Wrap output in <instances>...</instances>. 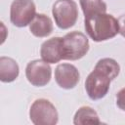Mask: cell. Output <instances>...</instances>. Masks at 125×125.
I'll return each mask as SVG.
<instances>
[{
    "label": "cell",
    "mask_w": 125,
    "mask_h": 125,
    "mask_svg": "<svg viewBox=\"0 0 125 125\" xmlns=\"http://www.w3.org/2000/svg\"><path fill=\"white\" fill-rule=\"evenodd\" d=\"M84 27L89 37L96 42L111 39L119 33L118 20L106 13H97L85 17Z\"/></svg>",
    "instance_id": "6da1fadb"
},
{
    "label": "cell",
    "mask_w": 125,
    "mask_h": 125,
    "mask_svg": "<svg viewBox=\"0 0 125 125\" xmlns=\"http://www.w3.org/2000/svg\"><path fill=\"white\" fill-rule=\"evenodd\" d=\"M89 40L80 31H71L62 37V60L76 61L83 58L89 51Z\"/></svg>",
    "instance_id": "7a4b0ae2"
},
{
    "label": "cell",
    "mask_w": 125,
    "mask_h": 125,
    "mask_svg": "<svg viewBox=\"0 0 125 125\" xmlns=\"http://www.w3.org/2000/svg\"><path fill=\"white\" fill-rule=\"evenodd\" d=\"M55 23L61 29L72 27L78 19L77 4L73 0H57L52 9Z\"/></svg>",
    "instance_id": "3957f363"
},
{
    "label": "cell",
    "mask_w": 125,
    "mask_h": 125,
    "mask_svg": "<svg viewBox=\"0 0 125 125\" xmlns=\"http://www.w3.org/2000/svg\"><path fill=\"white\" fill-rule=\"evenodd\" d=\"M29 118L35 125H55L58 123L59 114L55 105L50 101L38 99L30 106Z\"/></svg>",
    "instance_id": "277c9868"
},
{
    "label": "cell",
    "mask_w": 125,
    "mask_h": 125,
    "mask_svg": "<svg viewBox=\"0 0 125 125\" xmlns=\"http://www.w3.org/2000/svg\"><path fill=\"white\" fill-rule=\"evenodd\" d=\"M111 81L112 79L106 72L95 67L85 81V90L88 97L93 101L103 99L107 94Z\"/></svg>",
    "instance_id": "5b68a950"
},
{
    "label": "cell",
    "mask_w": 125,
    "mask_h": 125,
    "mask_svg": "<svg viewBox=\"0 0 125 125\" xmlns=\"http://www.w3.org/2000/svg\"><path fill=\"white\" fill-rule=\"evenodd\" d=\"M36 15V7L32 0H14L10 8V21L17 27L29 25Z\"/></svg>",
    "instance_id": "8992f818"
},
{
    "label": "cell",
    "mask_w": 125,
    "mask_h": 125,
    "mask_svg": "<svg viewBox=\"0 0 125 125\" xmlns=\"http://www.w3.org/2000/svg\"><path fill=\"white\" fill-rule=\"evenodd\" d=\"M25 76L31 85L43 87L51 80L52 68L49 63L43 60H34L27 63L25 68Z\"/></svg>",
    "instance_id": "52a82bcc"
},
{
    "label": "cell",
    "mask_w": 125,
    "mask_h": 125,
    "mask_svg": "<svg viewBox=\"0 0 125 125\" xmlns=\"http://www.w3.org/2000/svg\"><path fill=\"white\" fill-rule=\"evenodd\" d=\"M55 80L62 89H73L80 80V73L73 64L61 63L55 69Z\"/></svg>",
    "instance_id": "ba28073f"
},
{
    "label": "cell",
    "mask_w": 125,
    "mask_h": 125,
    "mask_svg": "<svg viewBox=\"0 0 125 125\" xmlns=\"http://www.w3.org/2000/svg\"><path fill=\"white\" fill-rule=\"evenodd\" d=\"M40 56L48 63H56L62 61V37H53L43 42L40 48Z\"/></svg>",
    "instance_id": "9c48e42d"
},
{
    "label": "cell",
    "mask_w": 125,
    "mask_h": 125,
    "mask_svg": "<svg viewBox=\"0 0 125 125\" xmlns=\"http://www.w3.org/2000/svg\"><path fill=\"white\" fill-rule=\"evenodd\" d=\"M29 30L35 37H47L53 32V21L44 14H36L29 23Z\"/></svg>",
    "instance_id": "30bf717a"
},
{
    "label": "cell",
    "mask_w": 125,
    "mask_h": 125,
    "mask_svg": "<svg viewBox=\"0 0 125 125\" xmlns=\"http://www.w3.org/2000/svg\"><path fill=\"white\" fill-rule=\"evenodd\" d=\"M20 68L17 62L9 57L0 58V80L4 83L15 81L19 76Z\"/></svg>",
    "instance_id": "8fae6325"
},
{
    "label": "cell",
    "mask_w": 125,
    "mask_h": 125,
    "mask_svg": "<svg viewBox=\"0 0 125 125\" xmlns=\"http://www.w3.org/2000/svg\"><path fill=\"white\" fill-rule=\"evenodd\" d=\"M98 113L90 106H81L74 114L73 124L86 125V124H100Z\"/></svg>",
    "instance_id": "7c38bea8"
},
{
    "label": "cell",
    "mask_w": 125,
    "mask_h": 125,
    "mask_svg": "<svg viewBox=\"0 0 125 125\" xmlns=\"http://www.w3.org/2000/svg\"><path fill=\"white\" fill-rule=\"evenodd\" d=\"M79 3L85 17L106 12V4L104 0H79Z\"/></svg>",
    "instance_id": "4fadbf2b"
},
{
    "label": "cell",
    "mask_w": 125,
    "mask_h": 125,
    "mask_svg": "<svg viewBox=\"0 0 125 125\" xmlns=\"http://www.w3.org/2000/svg\"><path fill=\"white\" fill-rule=\"evenodd\" d=\"M95 67H98V68L104 70V72H106L112 80L115 79L118 76L119 72H120V66H119L118 62L115 60L110 59V58L101 59L96 63Z\"/></svg>",
    "instance_id": "5bb4252c"
},
{
    "label": "cell",
    "mask_w": 125,
    "mask_h": 125,
    "mask_svg": "<svg viewBox=\"0 0 125 125\" xmlns=\"http://www.w3.org/2000/svg\"><path fill=\"white\" fill-rule=\"evenodd\" d=\"M116 104L117 106L125 111V87L119 90L116 95Z\"/></svg>",
    "instance_id": "9a60e30c"
},
{
    "label": "cell",
    "mask_w": 125,
    "mask_h": 125,
    "mask_svg": "<svg viewBox=\"0 0 125 125\" xmlns=\"http://www.w3.org/2000/svg\"><path fill=\"white\" fill-rule=\"evenodd\" d=\"M118 21H119V33L123 37H125V16L121 17L118 20Z\"/></svg>",
    "instance_id": "2e32d148"
}]
</instances>
